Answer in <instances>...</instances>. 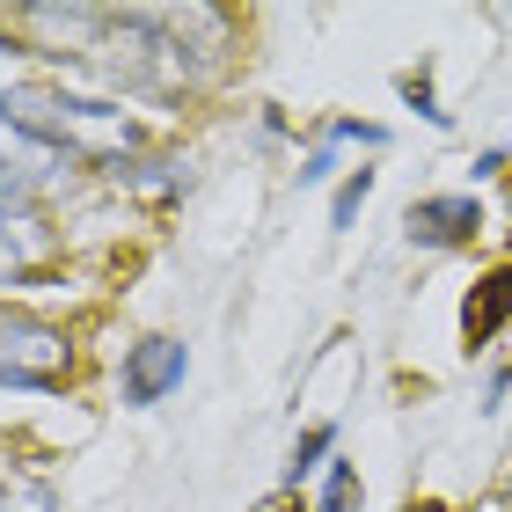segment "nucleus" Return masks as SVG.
Instances as JSON below:
<instances>
[{
	"label": "nucleus",
	"instance_id": "obj_11",
	"mask_svg": "<svg viewBox=\"0 0 512 512\" xmlns=\"http://www.w3.org/2000/svg\"><path fill=\"white\" fill-rule=\"evenodd\" d=\"M0 52H8V44H0Z\"/></svg>",
	"mask_w": 512,
	"mask_h": 512
},
{
	"label": "nucleus",
	"instance_id": "obj_7",
	"mask_svg": "<svg viewBox=\"0 0 512 512\" xmlns=\"http://www.w3.org/2000/svg\"><path fill=\"white\" fill-rule=\"evenodd\" d=\"M395 88H403V103H417V118H432V125H447V110H439V96H432V74H425V66H417V74H403V81H395Z\"/></svg>",
	"mask_w": 512,
	"mask_h": 512
},
{
	"label": "nucleus",
	"instance_id": "obj_1",
	"mask_svg": "<svg viewBox=\"0 0 512 512\" xmlns=\"http://www.w3.org/2000/svg\"><path fill=\"white\" fill-rule=\"evenodd\" d=\"M403 227H410L417 249H461V242L483 235V205H476L469 191H454V198H417L410 213H403Z\"/></svg>",
	"mask_w": 512,
	"mask_h": 512
},
{
	"label": "nucleus",
	"instance_id": "obj_8",
	"mask_svg": "<svg viewBox=\"0 0 512 512\" xmlns=\"http://www.w3.org/2000/svg\"><path fill=\"white\" fill-rule=\"evenodd\" d=\"M330 139H359V147H381V125H359V118H344V125H330Z\"/></svg>",
	"mask_w": 512,
	"mask_h": 512
},
{
	"label": "nucleus",
	"instance_id": "obj_3",
	"mask_svg": "<svg viewBox=\"0 0 512 512\" xmlns=\"http://www.w3.org/2000/svg\"><path fill=\"white\" fill-rule=\"evenodd\" d=\"M505 322H512V264L483 271L469 286V300H461V352H483Z\"/></svg>",
	"mask_w": 512,
	"mask_h": 512
},
{
	"label": "nucleus",
	"instance_id": "obj_10",
	"mask_svg": "<svg viewBox=\"0 0 512 512\" xmlns=\"http://www.w3.org/2000/svg\"><path fill=\"white\" fill-rule=\"evenodd\" d=\"M403 512H447V505H403Z\"/></svg>",
	"mask_w": 512,
	"mask_h": 512
},
{
	"label": "nucleus",
	"instance_id": "obj_6",
	"mask_svg": "<svg viewBox=\"0 0 512 512\" xmlns=\"http://www.w3.org/2000/svg\"><path fill=\"white\" fill-rule=\"evenodd\" d=\"M315 512H359V469H352V461H330V483H322Z\"/></svg>",
	"mask_w": 512,
	"mask_h": 512
},
{
	"label": "nucleus",
	"instance_id": "obj_4",
	"mask_svg": "<svg viewBox=\"0 0 512 512\" xmlns=\"http://www.w3.org/2000/svg\"><path fill=\"white\" fill-rule=\"evenodd\" d=\"M330 447H337V425H308V432H300V447H293V461H286V491H300V476H308Z\"/></svg>",
	"mask_w": 512,
	"mask_h": 512
},
{
	"label": "nucleus",
	"instance_id": "obj_9",
	"mask_svg": "<svg viewBox=\"0 0 512 512\" xmlns=\"http://www.w3.org/2000/svg\"><path fill=\"white\" fill-rule=\"evenodd\" d=\"M256 512H308V505H300V491H286V483H278V491L256 505Z\"/></svg>",
	"mask_w": 512,
	"mask_h": 512
},
{
	"label": "nucleus",
	"instance_id": "obj_5",
	"mask_svg": "<svg viewBox=\"0 0 512 512\" xmlns=\"http://www.w3.org/2000/svg\"><path fill=\"white\" fill-rule=\"evenodd\" d=\"M366 198H374V169H352V176H344V183H337V205H330V227H352Z\"/></svg>",
	"mask_w": 512,
	"mask_h": 512
},
{
	"label": "nucleus",
	"instance_id": "obj_2",
	"mask_svg": "<svg viewBox=\"0 0 512 512\" xmlns=\"http://www.w3.org/2000/svg\"><path fill=\"white\" fill-rule=\"evenodd\" d=\"M183 366H191V352H183L176 337H147V344H132V352H125V403H132V410L161 403V395L183 381Z\"/></svg>",
	"mask_w": 512,
	"mask_h": 512
}]
</instances>
